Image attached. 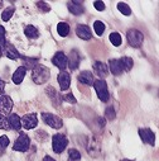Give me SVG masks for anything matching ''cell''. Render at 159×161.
Masks as SVG:
<instances>
[{
    "instance_id": "39",
    "label": "cell",
    "mask_w": 159,
    "mask_h": 161,
    "mask_svg": "<svg viewBox=\"0 0 159 161\" xmlns=\"http://www.w3.org/2000/svg\"><path fill=\"white\" fill-rule=\"evenodd\" d=\"M121 161H133V160H128V158H124V160H121Z\"/></svg>"
},
{
    "instance_id": "7",
    "label": "cell",
    "mask_w": 159,
    "mask_h": 161,
    "mask_svg": "<svg viewBox=\"0 0 159 161\" xmlns=\"http://www.w3.org/2000/svg\"><path fill=\"white\" fill-rule=\"evenodd\" d=\"M20 122L25 130H33L38 125V119H37V115L34 113H30V114H25L20 119Z\"/></svg>"
},
{
    "instance_id": "3",
    "label": "cell",
    "mask_w": 159,
    "mask_h": 161,
    "mask_svg": "<svg viewBox=\"0 0 159 161\" xmlns=\"http://www.w3.org/2000/svg\"><path fill=\"white\" fill-rule=\"evenodd\" d=\"M94 86L96 90V94L99 97V99L101 102H107L109 100V90H107V85L102 79L95 80L94 81Z\"/></svg>"
},
{
    "instance_id": "26",
    "label": "cell",
    "mask_w": 159,
    "mask_h": 161,
    "mask_svg": "<svg viewBox=\"0 0 159 161\" xmlns=\"http://www.w3.org/2000/svg\"><path fill=\"white\" fill-rule=\"evenodd\" d=\"M110 41L114 46H120L121 45V36L119 33H116V32H114V33L110 34Z\"/></svg>"
},
{
    "instance_id": "38",
    "label": "cell",
    "mask_w": 159,
    "mask_h": 161,
    "mask_svg": "<svg viewBox=\"0 0 159 161\" xmlns=\"http://www.w3.org/2000/svg\"><path fill=\"white\" fill-rule=\"evenodd\" d=\"M43 161H56V160H54V158H52L51 156H46V157L43 158Z\"/></svg>"
},
{
    "instance_id": "16",
    "label": "cell",
    "mask_w": 159,
    "mask_h": 161,
    "mask_svg": "<svg viewBox=\"0 0 159 161\" xmlns=\"http://www.w3.org/2000/svg\"><path fill=\"white\" fill-rule=\"evenodd\" d=\"M8 123H9V127L13 128L14 131H19V130L22 128L20 118H19V115L15 114V113L9 114V117H8Z\"/></svg>"
},
{
    "instance_id": "20",
    "label": "cell",
    "mask_w": 159,
    "mask_h": 161,
    "mask_svg": "<svg viewBox=\"0 0 159 161\" xmlns=\"http://www.w3.org/2000/svg\"><path fill=\"white\" fill-rule=\"evenodd\" d=\"M4 47H5V55L8 56V58H10V60H18V58L20 57L19 52L17 51V48H15L13 45L7 43Z\"/></svg>"
},
{
    "instance_id": "18",
    "label": "cell",
    "mask_w": 159,
    "mask_h": 161,
    "mask_svg": "<svg viewBox=\"0 0 159 161\" xmlns=\"http://www.w3.org/2000/svg\"><path fill=\"white\" fill-rule=\"evenodd\" d=\"M67 7H68V10L74 15H80L85 12V8L82 7V4L80 2H71L67 4Z\"/></svg>"
},
{
    "instance_id": "12",
    "label": "cell",
    "mask_w": 159,
    "mask_h": 161,
    "mask_svg": "<svg viewBox=\"0 0 159 161\" xmlns=\"http://www.w3.org/2000/svg\"><path fill=\"white\" fill-rule=\"evenodd\" d=\"M76 33H77V36H78L80 38L84 39V41H89V39L92 38L91 29H90L87 25H85V24H80V25H77V28H76Z\"/></svg>"
},
{
    "instance_id": "30",
    "label": "cell",
    "mask_w": 159,
    "mask_h": 161,
    "mask_svg": "<svg viewBox=\"0 0 159 161\" xmlns=\"http://www.w3.org/2000/svg\"><path fill=\"white\" fill-rule=\"evenodd\" d=\"M0 130H10L9 123H8V119L3 114H0Z\"/></svg>"
},
{
    "instance_id": "9",
    "label": "cell",
    "mask_w": 159,
    "mask_h": 161,
    "mask_svg": "<svg viewBox=\"0 0 159 161\" xmlns=\"http://www.w3.org/2000/svg\"><path fill=\"white\" fill-rule=\"evenodd\" d=\"M13 108V100L8 95H2L0 97V112L4 114H9Z\"/></svg>"
},
{
    "instance_id": "15",
    "label": "cell",
    "mask_w": 159,
    "mask_h": 161,
    "mask_svg": "<svg viewBox=\"0 0 159 161\" xmlns=\"http://www.w3.org/2000/svg\"><path fill=\"white\" fill-rule=\"evenodd\" d=\"M109 65H110V71H111L112 75L119 76V75L123 74L124 69H123V65H121L120 60H115V58H114V60H110Z\"/></svg>"
},
{
    "instance_id": "22",
    "label": "cell",
    "mask_w": 159,
    "mask_h": 161,
    "mask_svg": "<svg viewBox=\"0 0 159 161\" xmlns=\"http://www.w3.org/2000/svg\"><path fill=\"white\" fill-rule=\"evenodd\" d=\"M57 32H58V34L61 37H66L69 33V25L67 23H64V22H61L57 25Z\"/></svg>"
},
{
    "instance_id": "21",
    "label": "cell",
    "mask_w": 159,
    "mask_h": 161,
    "mask_svg": "<svg viewBox=\"0 0 159 161\" xmlns=\"http://www.w3.org/2000/svg\"><path fill=\"white\" fill-rule=\"evenodd\" d=\"M24 34H25L28 38H30V39H35V38H38V36H39L38 29H37L35 27H33V25H28V27H25V29H24Z\"/></svg>"
},
{
    "instance_id": "33",
    "label": "cell",
    "mask_w": 159,
    "mask_h": 161,
    "mask_svg": "<svg viewBox=\"0 0 159 161\" xmlns=\"http://www.w3.org/2000/svg\"><path fill=\"white\" fill-rule=\"evenodd\" d=\"M8 145H9V138L7 136H2V137H0V148L4 150Z\"/></svg>"
},
{
    "instance_id": "25",
    "label": "cell",
    "mask_w": 159,
    "mask_h": 161,
    "mask_svg": "<svg viewBox=\"0 0 159 161\" xmlns=\"http://www.w3.org/2000/svg\"><path fill=\"white\" fill-rule=\"evenodd\" d=\"M94 29H95V32H96L97 36H102L104 32H105V24L102 22H100V20H96L94 23Z\"/></svg>"
},
{
    "instance_id": "36",
    "label": "cell",
    "mask_w": 159,
    "mask_h": 161,
    "mask_svg": "<svg viewBox=\"0 0 159 161\" xmlns=\"http://www.w3.org/2000/svg\"><path fill=\"white\" fill-rule=\"evenodd\" d=\"M94 7L99 10V12H102V10H105V4L102 3V2H95L94 3Z\"/></svg>"
},
{
    "instance_id": "31",
    "label": "cell",
    "mask_w": 159,
    "mask_h": 161,
    "mask_svg": "<svg viewBox=\"0 0 159 161\" xmlns=\"http://www.w3.org/2000/svg\"><path fill=\"white\" fill-rule=\"evenodd\" d=\"M7 45V41H5V28L3 25H0V47H4Z\"/></svg>"
},
{
    "instance_id": "28",
    "label": "cell",
    "mask_w": 159,
    "mask_h": 161,
    "mask_svg": "<svg viewBox=\"0 0 159 161\" xmlns=\"http://www.w3.org/2000/svg\"><path fill=\"white\" fill-rule=\"evenodd\" d=\"M117 9L120 10L124 15H130V14H131V9H130L129 5H126L125 3H119V4H117Z\"/></svg>"
},
{
    "instance_id": "14",
    "label": "cell",
    "mask_w": 159,
    "mask_h": 161,
    "mask_svg": "<svg viewBox=\"0 0 159 161\" xmlns=\"http://www.w3.org/2000/svg\"><path fill=\"white\" fill-rule=\"evenodd\" d=\"M78 81L80 83H84L85 85H89V86H91V85H94V75H92V72L91 71H82L81 74L78 75Z\"/></svg>"
},
{
    "instance_id": "23",
    "label": "cell",
    "mask_w": 159,
    "mask_h": 161,
    "mask_svg": "<svg viewBox=\"0 0 159 161\" xmlns=\"http://www.w3.org/2000/svg\"><path fill=\"white\" fill-rule=\"evenodd\" d=\"M120 62H121L123 69H124L125 71H130L131 67H133V65H134V61H133V58H130V57H123V58L120 60Z\"/></svg>"
},
{
    "instance_id": "37",
    "label": "cell",
    "mask_w": 159,
    "mask_h": 161,
    "mask_svg": "<svg viewBox=\"0 0 159 161\" xmlns=\"http://www.w3.org/2000/svg\"><path fill=\"white\" fill-rule=\"evenodd\" d=\"M4 88H5V83L3 81L2 79H0V95L3 94V92H4Z\"/></svg>"
},
{
    "instance_id": "1",
    "label": "cell",
    "mask_w": 159,
    "mask_h": 161,
    "mask_svg": "<svg viewBox=\"0 0 159 161\" xmlns=\"http://www.w3.org/2000/svg\"><path fill=\"white\" fill-rule=\"evenodd\" d=\"M51 76L49 69L42 65H37L33 71H32V79L35 84H44L48 81V79Z\"/></svg>"
},
{
    "instance_id": "40",
    "label": "cell",
    "mask_w": 159,
    "mask_h": 161,
    "mask_svg": "<svg viewBox=\"0 0 159 161\" xmlns=\"http://www.w3.org/2000/svg\"><path fill=\"white\" fill-rule=\"evenodd\" d=\"M2 53H3V51H2V47H0V57H2Z\"/></svg>"
},
{
    "instance_id": "11",
    "label": "cell",
    "mask_w": 159,
    "mask_h": 161,
    "mask_svg": "<svg viewBox=\"0 0 159 161\" xmlns=\"http://www.w3.org/2000/svg\"><path fill=\"white\" fill-rule=\"evenodd\" d=\"M52 62H53V65H56L61 71H64V69H66V66H67V57H66V55H64L63 52H57V53L53 56Z\"/></svg>"
},
{
    "instance_id": "32",
    "label": "cell",
    "mask_w": 159,
    "mask_h": 161,
    "mask_svg": "<svg viewBox=\"0 0 159 161\" xmlns=\"http://www.w3.org/2000/svg\"><path fill=\"white\" fill-rule=\"evenodd\" d=\"M105 115H106L107 119L112 120V119L115 118V110H114V108H112V107H109V108L106 109V112H105Z\"/></svg>"
},
{
    "instance_id": "17",
    "label": "cell",
    "mask_w": 159,
    "mask_h": 161,
    "mask_svg": "<svg viewBox=\"0 0 159 161\" xmlns=\"http://www.w3.org/2000/svg\"><path fill=\"white\" fill-rule=\"evenodd\" d=\"M94 70H95L96 75L100 76V77H106L107 74H109L107 66H106L104 62H101V61H96V62L94 64Z\"/></svg>"
},
{
    "instance_id": "5",
    "label": "cell",
    "mask_w": 159,
    "mask_h": 161,
    "mask_svg": "<svg viewBox=\"0 0 159 161\" xmlns=\"http://www.w3.org/2000/svg\"><path fill=\"white\" fill-rule=\"evenodd\" d=\"M42 119H43L44 123H47L49 127L56 128V130H59L63 126L62 119L54 114H51V113H42Z\"/></svg>"
},
{
    "instance_id": "27",
    "label": "cell",
    "mask_w": 159,
    "mask_h": 161,
    "mask_svg": "<svg viewBox=\"0 0 159 161\" xmlns=\"http://www.w3.org/2000/svg\"><path fill=\"white\" fill-rule=\"evenodd\" d=\"M23 60H24V67L25 69H34L35 66H37V58H29V57H23Z\"/></svg>"
},
{
    "instance_id": "8",
    "label": "cell",
    "mask_w": 159,
    "mask_h": 161,
    "mask_svg": "<svg viewBox=\"0 0 159 161\" xmlns=\"http://www.w3.org/2000/svg\"><path fill=\"white\" fill-rule=\"evenodd\" d=\"M139 136H140V138L145 143H149L150 146L155 145V135H154V132L151 130H149V128H140L139 130Z\"/></svg>"
},
{
    "instance_id": "24",
    "label": "cell",
    "mask_w": 159,
    "mask_h": 161,
    "mask_svg": "<svg viewBox=\"0 0 159 161\" xmlns=\"http://www.w3.org/2000/svg\"><path fill=\"white\" fill-rule=\"evenodd\" d=\"M68 161H81V153L76 148H71L68 151Z\"/></svg>"
},
{
    "instance_id": "13",
    "label": "cell",
    "mask_w": 159,
    "mask_h": 161,
    "mask_svg": "<svg viewBox=\"0 0 159 161\" xmlns=\"http://www.w3.org/2000/svg\"><path fill=\"white\" fill-rule=\"evenodd\" d=\"M80 61H81V57H80L78 52H77L76 50L71 51V53H69V57L67 58V64H68V66H69V69H71L72 71H73V70H76V69L78 67V65H80Z\"/></svg>"
},
{
    "instance_id": "41",
    "label": "cell",
    "mask_w": 159,
    "mask_h": 161,
    "mask_svg": "<svg viewBox=\"0 0 159 161\" xmlns=\"http://www.w3.org/2000/svg\"><path fill=\"white\" fill-rule=\"evenodd\" d=\"M0 7H3V3L2 2H0Z\"/></svg>"
},
{
    "instance_id": "34",
    "label": "cell",
    "mask_w": 159,
    "mask_h": 161,
    "mask_svg": "<svg viewBox=\"0 0 159 161\" xmlns=\"http://www.w3.org/2000/svg\"><path fill=\"white\" fill-rule=\"evenodd\" d=\"M37 7L41 9V10H43V12H49L51 10V8H49V5H47L46 3H42V2H39V3H37Z\"/></svg>"
},
{
    "instance_id": "6",
    "label": "cell",
    "mask_w": 159,
    "mask_h": 161,
    "mask_svg": "<svg viewBox=\"0 0 159 161\" xmlns=\"http://www.w3.org/2000/svg\"><path fill=\"white\" fill-rule=\"evenodd\" d=\"M30 146V140L29 137L25 135V133H20L19 137L17 138L14 146H13V150L14 151H20V152H25Z\"/></svg>"
},
{
    "instance_id": "35",
    "label": "cell",
    "mask_w": 159,
    "mask_h": 161,
    "mask_svg": "<svg viewBox=\"0 0 159 161\" xmlns=\"http://www.w3.org/2000/svg\"><path fill=\"white\" fill-rule=\"evenodd\" d=\"M62 99H64V100H67L68 103H72V104H74L76 103V99H74V97L69 93V94H66V95H63L62 97Z\"/></svg>"
},
{
    "instance_id": "2",
    "label": "cell",
    "mask_w": 159,
    "mask_h": 161,
    "mask_svg": "<svg viewBox=\"0 0 159 161\" xmlns=\"http://www.w3.org/2000/svg\"><path fill=\"white\" fill-rule=\"evenodd\" d=\"M126 38H128L129 45L133 46V47H135V48H139L143 45V42H144V36L138 29H130V31H128Z\"/></svg>"
},
{
    "instance_id": "29",
    "label": "cell",
    "mask_w": 159,
    "mask_h": 161,
    "mask_svg": "<svg viewBox=\"0 0 159 161\" xmlns=\"http://www.w3.org/2000/svg\"><path fill=\"white\" fill-rule=\"evenodd\" d=\"M14 14V8H8V9H5L4 12H3V14H2V19L4 20V22H9V19L12 18V15Z\"/></svg>"
},
{
    "instance_id": "19",
    "label": "cell",
    "mask_w": 159,
    "mask_h": 161,
    "mask_svg": "<svg viewBox=\"0 0 159 161\" xmlns=\"http://www.w3.org/2000/svg\"><path fill=\"white\" fill-rule=\"evenodd\" d=\"M25 71H27V69H25L24 66H20V67L17 69V71L13 74V83H14V84L19 85V84L23 81V79H24V76H25Z\"/></svg>"
},
{
    "instance_id": "4",
    "label": "cell",
    "mask_w": 159,
    "mask_h": 161,
    "mask_svg": "<svg viewBox=\"0 0 159 161\" xmlns=\"http://www.w3.org/2000/svg\"><path fill=\"white\" fill-rule=\"evenodd\" d=\"M68 145V140L66 138V136L61 135V133H57L53 136L52 138V148L56 153H61L63 152V150L67 147Z\"/></svg>"
},
{
    "instance_id": "10",
    "label": "cell",
    "mask_w": 159,
    "mask_h": 161,
    "mask_svg": "<svg viewBox=\"0 0 159 161\" xmlns=\"http://www.w3.org/2000/svg\"><path fill=\"white\" fill-rule=\"evenodd\" d=\"M58 84L61 86V90H68L69 85H71V76L67 71H61L58 75Z\"/></svg>"
}]
</instances>
